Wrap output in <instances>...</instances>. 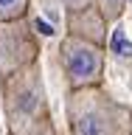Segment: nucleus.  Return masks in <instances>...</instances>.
I'll list each match as a JSON object with an SVG mask.
<instances>
[{"mask_svg": "<svg viewBox=\"0 0 132 135\" xmlns=\"http://www.w3.org/2000/svg\"><path fill=\"white\" fill-rule=\"evenodd\" d=\"M67 124L73 135H129L132 115L99 84L79 87L67 99Z\"/></svg>", "mask_w": 132, "mask_h": 135, "instance_id": "f257e3e1", "label": "nucleus"}, {"mask_svg": "<svg viewBox=\"0 0 132 135\" xmlns=\"http://www.w3.org/2000/svg\"><path fill=\"white\" fill-rule=\"evenodd\" d=\"M3 107L11 135H31L48 118L45 113V90L37 65H25L14 73L3 76Z\"/></svg>", "mask_w": 132, "mask_h": 135, "instance_id": "f03ea898", "label": "nucleus"}, {"mask_svg": "<svg viewBox=\"0 0 132 135\" xmlns=\"http://www.w3.org/2000/svg\"><path fill=\"white\" fill-rule=\"evenodd\" d=\"M62 70L73 90L79 87H93L101 82L104 73V51L96 40H87L82 34H67L62 40Z\"/></svg>", "mask_w": 132, "mask_h": 135, "instance_id": "7ed1b4c3", "label": "nucleus"}, {"mask_svg": "<svg viewBox=\"0 0 132 135\" xmlns=\"http://www.w3.org/2000/svg\"><path fill=\"white\" fill-rule=\"evenodd\" d=\"M37 62V40L23 17L0 20V73L8 76L20 68Z\"/></svg>", "mask_w": 132, "mask_h": 135, "instance_id": "20e7f679", "label": "nucleus"}, {"mask_svg": "<svg viewBox=\"0 0 132 135\" xmlns=\"http://www.w3.org/2000/svg\"><path fill=\"white\" fill-rule=\"evenodd\" d=\"M93 3H99V14L104 23H115L126 8V0H93Z\"/></svg>", "mask_w": 132, "mask_h": 135, "instance_id": "39448f33", "label": "nucleus"}, {"mask_svg": "<svg viewBox=\"0 0 132 135\" xmlns=\"http://www.w3.org/2000/svg\"><path fill=\"white\" fill-rule=\"evenodd\" d=\"M28 0H0V20H17L25 14Z\"/></svg>", "mask_w": 132, "mask_h": 135, "instance_id": "423d86ee", "label": "nucleus"}, {"mask_svg": "<svg viewBox=\"0 0 132 135\" xmlns=\"http://www.w3.org/2000/svg\"><path fill=\"white\" fill-rule=\"evenodd\" d=\"M70 11H82V8H90L93 6V0H62Z\"/></svg>", "mask_w": 132, "mask_h": 135, "instance_id": "0eeeda50", "label": "nucleus"}, {"mask_svg": "<svg viewBox=\"0 0 132 135\" xmlns=\"http://www.w3.org/2000/svg\"><path fill=\"white\" fill-rule=\"evenodd\" d=\"M31 135H56V129H53V124H51V118H45V121H42Z\"/></svg>", "mask_w": 132, "mask_h": 135, "instance_id": "6e6552de", "label": "nucleus"}, {"mask_svg": "<svg viewBox=\"0 0 132 135\" xmlns=\"http://www.w3.org/2000/svg\"><path fill=\"white\" fill-rule=\"evenodd\" d=\"M6 135H11V132H6Z\"/></svg>", "mask_w": 132, "mask_h": 135, "instance_id": "1a4fd4ad", "label": "nucleus"}]
</instances>
